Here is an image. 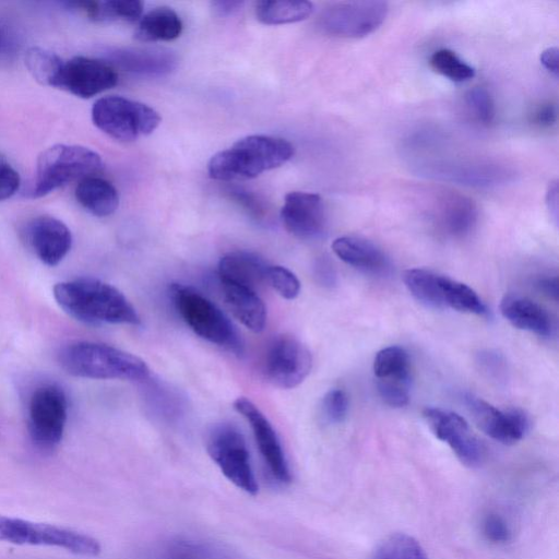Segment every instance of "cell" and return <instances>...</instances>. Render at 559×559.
<instances>
[{
	"mask_svg": "<svg viewBox=\"0 0 559 559\" xmlns=\"http://www.w3.org/2000/svg\"><path fill=\"white\" fill-rule=\"evenodd\" d=\"M53 297L70 317L86 324L139 325L141 318L129 299L102 280L82 276L59 282Z\"/></svg>",
	"mask_w": 559,
	"mask_h": 559,
	"instance_id": "6da1fadb",
	"label": "cell"
},
{
	"mask_svg": "<svg viewBox=\"0 0 559 559\" xmlns=\"http://www.w3.org/2000/svg\"><path fill=\"white\" fill-rule=\"evenodd\" d=\"M294 153L293 144L283 138L248 135L213 155L207 173L211 178L219 181L251 179L281 167Z\"/></svg>",
	"mask_w": 559,
	"mask_h": 559,
	"instance_id": "7a4b0ae2",
	"label": "cell"
},
{
	"mask_svg": "<svg viewBox=\"0 0 559 559\" xmlns=\"http://www.w3.org/2000/svg\"><path fill=\"white\" fill-rule=\"evenodd\" d=\"M58 362L69 374L86 379L144 381L150 369L140 357L117 347L90 341L66 344Z\"/></svg>",
	"mask_w": 559,
	"mask_h": 559,
	"instance_id": "3957f363",
	"label": "cell"
},
{
	"mask_svg": "<svg viewBox=\"0 0 559 559\" xmlns=\"http://www.w3.org/2000/svg\"><path fill=\"white\" fill-rule=\"evenodd\" d=\"M173 302L186 324L203 340L235 354H241L242 340L229 318L197 288L173 284Z\"/></svg>",
	"mask_w": 559,
	"mask_h": 559,
	"instance_id": "277c9868",
	"label": "cell"
},
{
	"mask_svg": "<svg viewBox=\"0 0 559 559\" xmlns=\"http://www.w3.org/2000/svg\"><path fill=\"white\" fill-rule=\"evenodd\" d=\"M102 167L100 155L88 147L68 144L50 146L38 156L28 195L44 197L70 181L92 176Z\"/></svg>",
	"mask_w": 559,
	"mask_h": 559,
	"instance_id": "5b68a950",
	"label": "cell"
},
{
	"mask_svg": "<svg viewBox=\"0 0 559 559\" xmlns=\"http://www.w3.org/2000/svg\"><path fill=\"white\" fill-rule=\"evenodd\" d=\"M403 282L412 296L435 309L483 316L487 308L477 293L468 285L426 269H408Z\"/></svg>",
	"mask_w": 559,
	"mask_h": 559,
	"instance_id": "8992f818",
	"label": "cell"
},
{
	"mask_svg": "<svg viewBox=\"0 0 559 559\" xmlns=\"http://www.w3.org/2000/svg\"><path fill=\"white\" fill-rule=\"evenodd\" d=\"M92 120L110 138L131 142L154 132L160 123V116L141 102L111 95L94 103Z\"/></svg>",
	"mask_w": 559,
	"mask_h": 559,
	"instance_id": "52a82bcc",
	"label": "cell"
},
{
	"mask_svg": "<svg viewBox=\"0 0 559 559\" xmlns=\"http://www.w3.org/2000/svg\"><path fill=\"white\" fill-rule=\"evenodd\" d=\"M206 451L237 488L250 496L259 492L246 439L236 426L229 423L215 425L206 437Z\"/></svg>",
	"mask_w": 559,
	"mask_h": 559,
	"instance_id": "ba28073f",
	"label": "cell"
},
{
	"mask_svg": "<svg viewBox=\"0 0 559 559\" xmlns=\"http://www.w3.org/2000/svg\"><path fill=\"white\" fill-rule=\"evenodd\" d=\"M68 419V399L57 384L37 386L27 405V430L35 447L55 449L62 440Z\"/></svg>",
	"mask_w": 559,
	"mask_h": 559,
	"instance_id": "9c48e42d",
	"label": "cell"
},
{
	"mask_svg": "<svg viewBox=\"0 0 559 559\" xmlns=\"http://www.w3.org/2000/svg\"><path fill=\"white\" fill-rule=\"evenodd\" d=\"M388 4L383 1L364 0L337 2L325 8L318 24L332 36L359 38L374 32L385 20Z\"/></svg>",
	"mask_w": 559,
	"mask_h": 559,
	"instance_id": "30bf717a",
	"label": "cell"
},
{
	"mask_svg": "<svg viewBox=\"0 0 559 559\" xmlns=\"http://www.w3.org/2000/svg\"><path fill=\"white\" fill-rule=\"evenodd\" d=\"M312 356L308 347L293 335H278L270 344L264 360L266 380L281 389L299 385L309 374Z\"/></svg>",
	"mask_w": 559,
	"mask_h": 559,
	"instance_id": "8fae6325",
	"label": "cell"
},
{
	"mask_svg": "<svg viewBox=\"0 0 559 559\" xmlns=\"http://www.w3.org/2000/svg\"><path fill=\"white\" fill-rule=\"evenodd\" d=\"M423 417L432 433L450 447L462 464L477 467L483 463L484 447L462 416L439 407H426Z\"/></svg>",
	"mask_w": 559,
	"mask_h": 559,
	"instance_id": "7c38bea8",
	"label": "cell"
},
{
	"mask_svg": "<svg viewBox=\"0 0 559 559\" xmlns=\"http://www.w3.org/2000/svg\"><path fill=\"white\" fill-rule=\"evenodd\" d=\"M234 408L247 420L270 476L278 484L290 483L292 473L284 450L272 424L249 399L240 396L234 401Z\"/></svg>",
	"mask_w": 559,
	"mask_h": 559,
	"instance_id": "4fadbf2b",
	"label": "cell"
},
{
	"mask_svg": "<svg viewBox=\"0 0 559 559\" xmlns=\"http://www.w3.org/2000/svg\"><path fill=\"white\" fill-rule=\"evenodd\" d=\"M117 82V72L109 62L78 56L63 61L56 87L90 98L114 87Z\"/></svg>",
	"mask_w": 559,
	"mask_h": 559,
	"instance_id": "5bb4252c",
	"label": "cell"
},
{
	"mask_svg": "<svg viewBox=\"0 0 559 559\" xmlns=\"http://www.w3.org/2000/svg\"><path fill=\"white\" fill-rule=\"evenodd\" d=\"M465 404L480 430L498 442L514 444L528 430V418L518 408L500 409L473 394L465 396Z\"/></svg>",
	"mask_w": 559,
	"mask_h": 559,
	"instance_id": "9a60e30c",
	"label": "cell"
},
{
	"mask_svg": "<svg viewBox=\"0 0 559 559\" xmlns=\"http://www.w3.org/2000/svg\"><path fill=\"white\" fill-rule=\"evenodd\" d=\"M281 219L288 233L300 239H313L325 229L322 198L312 192L292 191L285 195Z\"/></svg>",
	"mask_w": 559,
	"mask_h": 559,
	"instance_id": "2e32d148",
	"label": "cell"
},
{
	"mask_svg": "<svg viewBox=\"0 0 559 559\" xmlns=\"http://www.w3.org/2000/svg\"><path fill=\"white\" fill-rule=\"evenodd\" d=\"M26 241L35 255L46 265L59 264L72 247L68 226L52 216H38L25 229Z\"/></svg>",
	"mask_w": 559,
	"mask_h": 559,
	"instance_id": "e0dca14e",
	"label": "cell"
},
{
	"mask_svg": "<svg viewBox=\"0 0 559 559\" xmlns=\"http://www.w3.org/2000/svg\"><path fill=\"white\" fill-rule=\"evenodd\" d=\"M110 64L123 71L147 75L163 76L177 67L175 53L165 49L153 48H115L108 51Z\"/></svg>",
	"mask_w": 559,
	"mask_h": 559,
	"instance_id": "ac0fdd59",
	"label": "cell"
},
{
	"mask_svg": "<svg viewBox=\"0 0 559 559\" xmlns=\"http://www.w3.org/2000/svg\"><path fill=\"white\" fill-rule=\"evenodd\" d=\"M269 264L259 254L250 251H233L223 255L217 265L221 283H228L257 292L265 284Z\"/></svg>",
	"mask_w": 559,
	"mask_h": 559,
	"instance_id": "d6986e66",
	"label": "cell"
},
{
	"mask_svg": "<svg viewBox=\"0 0 559 559\" xmlns=\"http://www.w3.org/2000/svg\"><path fill=\"white\" fill-rule=\"evenodd\" d=\"M500 312L514 328L549 337L554 333V321L548 311L536 301L508 294L500 302Z\"/></svg>",
	"mask_w": 559,
	"mask_h": 559,
	"instance_id": "ffe728a7",
	"label": "cell"
},
{
	"mask_svg": "<svg viewBox=\"0 0 559 559\" xmlns=\"http://www.w3.org/2000/svg\"><path fill=\"white\" fill-rule=\"evenodd\" d=\"M221 287L223 300L231 314L248 330L254 333L263 331L266 308L257 292L228 283H221Z\"/></svg>",
	"mask_w": 559,
	"mask_h": 559,
	"instance_id": "44dd1931",
	"label": "cell"
},
{
	"mask_svg": "<svg viewBox=\"0 0 559 559\" xmlns=\"http://www.w3.org/2000/svg\"><path fill=\"white\" fill-rule=\"evenodd\" d=\"M332 250L343 262L364 272L381 273L388 267L384 252L362 237H338L332 242Z\"/></svg>",
	"mask_w": 559,
	"mask_h": 559,
	"instance_id": "7402d4cb",
	"label": "cell"
},
{
	"mask_svg": "<svg viewBox=\"0 0 559 559\" xmlns=\"http://www.w3.org/2000/svg\"><path fill=\"white\" fill-rule=\"evenodd\" d=\"M78 202L91 214L106 217L119 205L117 189L107 180L94 176L81 179L75 188Z\"/></svg>",
	"mask_w": 559,
	"mask_h": 559,
	"instance_id": "603a6c76",
	"label": "cell"
},
{
	"mask_svg": "<svg viewBox=\"0 0 559 559\" xmlns=\"http://www.w3.org/2000/svg\"><path fill=\"white\" fill-rule=\"evenodd\" d=\"M182 32L180 16L168 7H158L146 12L140 20L134 37L141 41H169Z\"/></svg>",
	"mask_w": 559,
	"mask_h": 559,
	"instance_id": "cb8c5ba5",
	"label": "cell"
},
{
	"mask_svg": "<svg viewBox=\"0 0 559 559\" xmlns=\"http://www.w3.org/2000/svg\"><path fill=\"white\" fill-rule=\"evenodd\" d=\"M84 12L95 22H127L140 20L143 4L136 0L81 1L67 3Z\"/></svg>",
	"mask_w": 559,
	"mask_h": 559,
	"instance_id": "d4e9b609",
	"label": "cell"
},
{
	"mask_svg": "<svg viewBox=\"0 0 559 559\" xmlns=\"http://www.w3.org/2000/svg\"><path fill=\"white\" fill-rule=\"evenodd\" d=\"M441 224L452 236H464L474 227L477 209L472 200L460 194H451L442 200Z\"/></svg>",
	"mask_w": 559,
	"mask_h": 559,
	"instance_id": "484cf974",
	"label": "cell"
},
{
	"mask_svg": "<svg viewBox=\"0 0 559 559\" xmlns=\"http://www.w3.org/2000/svg\"><path fill=\"white\" fill-rule=\"evenodd\" d=\"M312 11L313 4L302 0H264L255 3V16L266 25L300 22L311 15Z\"/></svg>",
	"mask_w": 559,
	"mask_h": 559,
	"instance_id": "4316f807",
	"label": "cell"
},
{
	"mask_svg": "<svg viewBox=\"0 0 559 559\" xmlns=\"http://www.w3.org/2000/svg\"><path fill=\"white\" fill-rule=\"evenodd\" d=\"M153 559H223L219 549L207 543L175 538L156 549Z\"/></svg>",
	"mask_w": 559,
	"mask_h": 559,
	"instance_id": "83f0119b",
	"label": "cell"
},
{
	"mask_svg": "<svg viewBox=\"0 0 559 559\" xmlns=\"http://www.w3.org/2000/svg\"><path fill=\"white\" fill-rule=\"evenodd\" d=\"M63 59L40 47H32L25 55V66L40 84L56 87Z\"/></svg>",
	"mask_w": 559,
	"mask_h": 559,
	"instance_id": "f1b7e54d",
	"label": "cell"
},
{
	"mask_svg": "<svg viewBox=\"0 0 559 559\" xmlns=\"http://www.w3.org/2000/svg\"><path fill=\"white\" fill-rule=\"evenodd\" d=\"M377 380L411 379V362L407 352L400 346H389L379 350L373 360Z\"/></svg>",
	"mask_w": 559,
	"mask_h": 559,
	"instance_id": "f546056e",
	"label": "cell"
},
{
	"mask_svg": "<svg viewBox=\"0 0 559 559\" xmlns=\"http://www.w3.org/2000/svg\"><path fill=\"white\" fill-rule=\"evenodd\" d=\"M372 559H429L421 545L405 533L388 536L376 549Z\"/></svg>",
	"mask_w": 559,
	"mask_h": 559,
	"instance_id": "4dcf8cb0",
	"label": "cell"
},
{
	"mask_svg": "<svg viewBox=\"0 0 559 559\" xmlns=\"http://www.w3.org/2000/svg\"><path fill=\"white\" fill-rule=\"evenodd\" d=\"M431 68L453 82H466L474 78L475 70L462 60L453 50H436L429 59Z\"/></svg>",
	"mask_w": 559,
	"mask_h": 559,
	"instance_id": "1f68e13d",
	"label": "cell"
},
{
	"mask_svg": "<svg viewBox=\"0 0 559 559\" xmlns=\"http://www.w3.org/2000/svg\"><path fill=\"white\" fill-rule=\"evenodd\" d=\"M265 284L270 285L280 296L288 300L295 299L300 292V282L297 276L282 265L269 264L265 273Z\"/></svg>",
	"mask_w": 559,
	"mask_h": 559,
	"instance_id": "d6a6232c",
	"label": "cell"
},
{
	"mask_svg": "<svg viewBox=\"0 0 559 559\" xmlns=\"http://www.w3.org/2000/svg\"><path fill=\"white\" fill-rule=\"evenodd\" d=\"M465 100L473 116L481 123L489 124L495 118V104L489 92L481 86L471 88Z\"/></svg>",
	"mask_w": 559,
	"mask_h": 559,
	"instance_id": "836d02e7",
	"label": "cell"
},
{
	"mask_svg": "<svg viewBox=\"0 0 559 559\" xmlns=\"http://www.w3.org/2000/svg\"><path fill=\"white\" fill-rule=\"evenodd\" d=\"M411 379L377 380L380 397L392 407H403L409 401Z\"/></svg>",
	"mask_w": 559,
	"mask_h": 559,
	"instance_id": "e575fe53",
	"label": "cell"
},
{
	"mask_svg": "<svg viewBox=\"0 0 559 559\" xmlns=\"http://www.w3.org/2000/svg\"><path fill=\"white\" fill-rule=\"evenodd\" d=\"M348 396L342 389H332L322 400V414L330 424L344 421L348 413Z\"/></svg>",
	"mask_w": 559,
	"mask_h": 559,
	"instance_id": "d590c367",
	"label": "cell"
},
{
	"mask_svg": "<svg viewBox=\"0 0 559 559\" xmlns=\"http://www.w3.org/2000/svg\"><path fill=\"white\" fill-rule=\"evenodd\" d=\"M481 532L492 544H506L512 537V531L507 520L498 513H489L481 521Z\"/></svg>",
	"mask_w": 559,
	"mask_h": 559,
	"instance_id": "8d00e7d4",
	"label": "cell"
},
{
	"mask_svg": "<svg viewBox=\"0 0 559 559\" xmlns=\"http://www.w3.org/2000/svg\"><path fill=\"white\" fill-rule=\"evenodd\" d=\"M228 193L235 202L246 209L257 219L265 215V207L255 194L242 188H230Z\"/></svg>",
	"mask_w": 559,
	"mask_h": 559,
	"instance_id": "74e56055",
	"label": "cell"
},
{
	"mask_svg": "<svg viewBox=\"0 0 559 559\" xmlns=\"http://www.w3.org/2000/svg\"><path fill=\"white\" fill-rule=\"evenodd\" d=\"M20 175L9 164L0 163V201L11 198L20 187Z\"/></svg>",
	"mask_w": 559,
	"mask_h": 559,
	"instance_id": "f35d334b",
	"label": "cell"
},
{
	"mask_svg": "<svg viewBox=\"0 0 559 559\" xmlns=\"http://www.w3.org/2000/svg\"><path fill=\"white\" fill-rule=\"evenodd\" d=\"M557 120V108L551 103L539 105L533 112V121L543 128L551 127Z\"/></svg>",
	"mask_w": 559,
	"mask_h": 559,
	"instance_id": "ab89813d",
	"label": "cell"
},
{
	"mask_svg": "<svg viewBox=\"0 0 559 559\" xmlns=\"http://www.w3.org/2000/svg\"><path fill=\"white\" fill-rule=\"evenodd\" d=\"M314 275L318 282L324 286H332L335 284L336 274L328 261H319L316 266Z\"/></svg>",
	"mask_w": 559,
	"mask_h": 559,
	"instance_id": "60d3db41",
	"label": "cell"
},
{
	"mask_svg": "<svg viewBox=\"0 0 559 559\" xmlns=\"http://www.w3.org/2000/svg\"><path fill=\"white\" fill-rule=\"evenodd\" d=\"M558 59L559 50L557 47H549L545 49L539 57L543 67L555 76L558 75Z\"/></svg>",
	"mask_w": 559,
	"mask_h": 559,
	"instance_id": "b9f144b4",
	"label": "cell"
},
{
	"mask_svg": "<svg viewBox=\"0 0 559 559\" xmlns=\"http://www.w3.org/2000/svg\"><path fill=\"white\" fill-rule=\"evenodd\" d=\"M537 286L545 295L557 300L558 297V278L557 276H545L537 281Z\"/></svg>",
	"mask_w": 559,
	"mask_h": 559,
	"instance_id": "7bdbcfd3",
	"label": "cell"
},
{
	"mask_svg": "<svg viewBox=\"0 0 559 559\" xmlns=\"http://www.w3.org/2000/svg\"><path fill=\"white\" fill-rule=\"evenodd\" d=\"M242 5L241 1H214L212 8L218 16H227L233 14Z\"/></svg>",
	"mask_w": 559,
	"mask_h": 559,
	"instance_id": "ee69618b",
	"label": "cell"
},
{
	"mask_svg": "<svg viewBox=\"0 0 559 559\" xmlns=\"http://www.w3.org/2000/svg\"><path fill=\"white\" fill-rule=\"evenodd\" d=\"M546 203L548 205L550 215L557 222V219H558V183H557V181H552L549 183V187L547 190V195H546Z\"/></svg>",
	"mask_w": 559,
	"mask_h": 559,
	"instance_id": "f6af8a7d",
	"label": "cell"
},
{
	"mask_svg": "<svg viewBox=\"0 0 559 559\" xmlns=\"http://www.w3.org/2000/svg\"><path fill=\"white\" fill-rule=\"evenodd\" d=\"M14 44L9 32L0 25V53L10 51Z\"/></svg>",
	"mask_w": 559,
	"mask_h": 559,
	"instance_id": "bcb514c9",
	"label": "cell"
}]
</instances>
